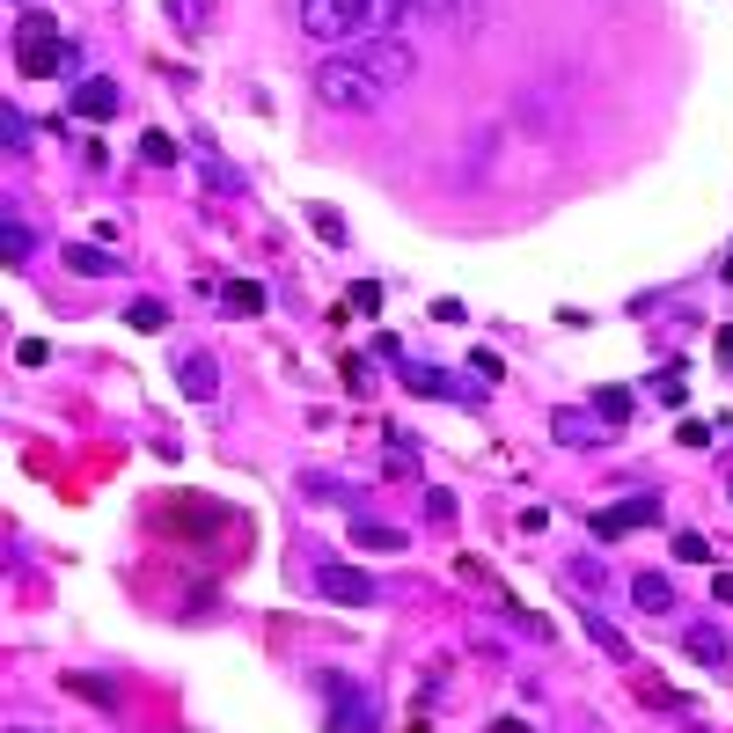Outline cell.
I'll return each instance as SVG.
<instances>
[{
  "label": "cell",
  "instance_id": "8fae6325",
  "mask_svg": "<svg viewBox=\"0 0 733 733\" xmlns=\"http://www.w3.org/2000/svg\"><path fill=\"white\" fill-rule=\"evenodd\" d=\"M609 433H616V426L602 411H572V404H565V411L550 418V440H558V447H602Z\"/></svg>",
  "mask_w": 733,
  "mask_h": 733
},
{
  "label": "cell",
  "instance_id": "4316f807",
  "mask_svg": "<svg viewBox=\"0 0 733 733\" xmlns=\"http://www.w3.org/2000/svg\"><path fill=\"white\" fill-rule=\"evenodd\" d=\"M411 15H418V23H447V30H463V0H411Z\"/></svg>",
  "mask_w": 733,
  "mask_h": 733
},
{
  "label": "cell",
  "instance_id": "6da1fadb",
  "mask_svg": "<svg viewBox=\"0 0 733 733\" xmlns=\"http://www.w3.org/2000/svg\"><path fill=\"white\" fill-rule=\"evenodd\" d=\"M309 89H316L323 110H352V118H366V110H382V103H389V89H382V81L366 73V59H360L352 45L323 51L316 73H309Z\"/></svg>",
  "mask_w": 733,
  "mask_h": 733
},
{
  "label": "cell",
  "instance_id": "7a4b0ae2",
  "mask_svg": "<svg viewBox=\"0 0 733 733\" xmlns=\"http://www.w3.org/2000/svg\"><path fill=\"white\" fill-rule=\"evenodd\" d=\"M15 73H67V81H81V51L51 30V15H23L15 23Z\"/></svg>",
  "mask_w": 733,
  "mask_h": 733
},
{
  "label": "cell",
  "instance_id": "74e56055",
  "mask_svg": "<svg viewBox=\"0 0 733 733\" xmlns=\"http://www.w3.org/2000/svg\"><path fill=\"white\" fill-rule=\"evenodd\" d=\"M675 440H683V447H711V426H705V418H683V426H675Z\"/></svg>",
  "mask_w": 733,
  "mask_h": 733
},
{
  "label": "cell",
  "instance_id": "ab89813d",
  "mask_svg": "<svg viewBox=\"0 0 733 733\" xmlns=\"http://www.w3.org/2000/svg\"><path fill=\"white\" fill-rule=\"evenodd\" d=\"M719 366H733V323L719 330Z\"/></svg>",
  "mask_w": 733,
  "mask_h": 733
},
{
  "label": "cell",
  "instance_id": "83f0119b",
  "mask_svg": "<svg viewBox=\"0 0 733 733\" xmlns=\"http://www.w3.org/2000/svg\"><path fill=\"white\" fill-rule=\"evenodd\" d=\"M125 323H132V330H170V309H162V301H132V309H125Z\"/></svg>",
  "mask_w": 733,
  "mask_h": 733
},
{
  "label": "cell",
  "instance_id": "836d02e7",
  "mask_svg": "<svg viewBox=\"0 0 733 733\" xmlns=\"http://www.w3.org/2000/svg\"><path fill=\"white\" fill-rule=\"evenodd\" d=\"M507 624H521L528 638H550V616H536V609H513V594H507Z\"/></svg>",
  "mask_w": 733,
  "mask_h": 733
},
{
  "label": "cell",
  "instance_id": "9c48e42d",
  "mask_svg": "<svg viewBox=\"0 0 733 733\" xmlns=\"http://www.w3.org/2000/svg\"><path fill=\"white\" fill-rule=\"evenodd\" d=\"M653 521H660V491H638V499H624V507L594 513V536L616 543V536H631V528H653Z\"/></svg>",
  "mask_w": 733,
  "mask_h": 733
},
{
  "label": "cell",
  "instance_id": "7c38bea8",
  "mask_svg": "<svg viewBox=\"0 0 733 733\" xmlns=\"http://www.w3.org/2000/svg\"><path fill=\"white\" fill-rule=\"evenodd\" d=\"M396 382H404L411 396H469V389H455V374H440L433 360H404L396 366ZM469 404H477V396H469Z\"/></svg>",
  "mask_w": 733,
  "mask_h": 733
},
{
  "label": "cell",
  "instance_id": "60d3db41",
  "mask_svg": "<svg viewBox=\"0 0 733 733\" xmlns=\"http://www.w3.org/2000/svg\"><path fill=\"white\" fill-rule=\"evenodd\" d=\"M491 733H528V726H521V719H491Z\"/></svg>",
  "mask_w": 733,
  "mask_h": 733
},
{
  "label": "cell",
  "instance_id": "4dcf8cb0",
  "mask_svg": "<svg viewBox=\"0 0 733 733\" xmlns=\"http://www.w3.org/2000/svg\"><path fill=\"white\" fill-rule=\"evenodd\" d=\"M675 558H683V565H711V536L683 528V536H675Z\"/></svg>",
  "mask_w": 733,
  "mask_h": 733
},
{
  "label": "cell",
  "instance_id": "2e32d148",
  "mask_svg": "<svg viewBox=\"0 0 733 733\" xmlns=\"http://www.w3.org/2000/svg\"><path fill=\"white\" fill-rule=\"evenodd\" d=\"M162 15H170V30L176 37H206V30H213V0H162Z\"/></svg>",
  "mask_w": 733,
  "mask_h": 733
},
{
  "label": "cell",
  "instance_id": "52a82bcc",
  "mask_svg": "<svg viewBox=\"0 0 733 733\" xmlns=\"http://www.w3.org/2000/svg\"><path fill=\"white\" fill-rule=\"evenodd\" d=\"M316 594L338 602V609H374V602H382V586L366 580V572H352V565H338V558L316 565Z\"/></svg>",
  "mask_w": 733,
  "mask_h": 733
},
{
  "label": "cell",
  "instance_id": "8d00e7d4",
  "mask_svg": "<svg viewBox=\"0 0 733 733\" xmlns=\"http://www.w3.org/2000/svg\"><path fill=\"white\" fill-rule=\"evenodd\" d=\"M653 396H660V404H683V374H675V366H660V374H653Z\"/></svg>",
  "mask_w": 733,
  "mask_h": 733
},
{
  "label": "cell",
  "instance_id": "b9f144b4",
  "mask_svg": "<svg viewBox=\"0 0 733 733\" xmlns=\"http://www.w3.org/2000/svg\"><path fill=\"white\" fill-rule=\"evenodd\" d=\"M726 499H733V485H726Z\"/></svg>",
  "mask_w": 733,
  "mask_h": 733
},
{
  "label": "cell",
  "instance_id": "d6986e66",
  "mask_svg": "<svg viewBox=\"0 0 733 733\" xmlns=\"http://www.w3.org/2000/svg\"><path fill=\"white\" fill-rule=\"evenodd\" d=\"M67 271H81V279H110V271H118V249H96V243H67Z\"/></svg>",
  "mask_w": 733,
  "mask_h": 733
},
{
  "label": "cell",
  "instance_id": "7402d4cb",
  "mask_svg": "<svg viewBox=\"0 0 733 733\" xmlns=\"http://www.w3.org/2000/svg\"><path fill=\"white\" fill-rule=\"evenodd\" d=\"M198 170H206V184H213L220 198H235V191H243V176L228 170V162H220V154H213V147H206V140H198Z\"/></svg>",
  "mask_w": 733,
  "mask_h": 733
},
{
  "label": "cell",
  "instance_id": "d4e9b609",
  "mask_svg": "<svg viewBox=\"0 0 733 733\" xmlns=\"http://www.w3.org/2000/svg\"><path fill=\"white\" fill-rule=\"evenodd\" d=\"M389 477H404V485L418 477V440H411V433H396V426H389Z\"/></svg>",
  "mask_w": 733,
  "mask_h": 733
},
{
  "label": "cell",
  "instance_id": "f35d334b",
  "mask_svg": "<svg viewBox=\"0 0 733 733\" xmlns=\"http://www.w3.org/2000/svg\"><path fill=\"white\" fill-rule=\"evenodd\" d=\"M711 602H726L733 609V572H711Z\"/></svg>",
  "mask_w": 733,
  "mask_h": 733
},
{
  "label": "cell",
  "instance_id": "ac0fdd59",
  "mask_svg": "<svg viewBox=\"0 0 733 733\" xmlns=\"http://www.w3.org/2000/svg\"><path fill=\"white\" fill-rule=\"evenodd\" d=\"M59 683H67L73 697H81V705H96V711H118V683H110V675H81V667H73V675H59Z\"/></svg>",
  "mask_w": 733,
  "mask_h": 733
},
{
  "label": "cell",
  "instance_id": "f546056e",
  "mask_svg": "<svg viewBox=\"0 0 733 733\" xmlns=\"http://www.w3.org/2000/svg\"><path fill=\"white\" fill-rule=\"evenodd\" d=\"M374 309H382V287H374V279H360V287L345 293V316H374Z\"/></svg>",
  "mask_w": 733,
  "mask_h": 733
},
{
  "label": "cell",
  "instance_id": "d590c367",
  "mask_svg": "<svg viewBox=\"0 0 733 733\" xmlns=\"http://www.w3.org/2000/svg\"><path fill=\"white\" fill-rule=\"evenodd\" d=\"M426 521H455V491L426 485Z\"/></svg>",
  "mask_w": 733,
  "mask_h": 733
},
{
  "label": "cell",
  "instance_id": "8992f818",
  "mask_svg": "<svg viewBox=\"0 0 733 733\" xmlns=\"http://www.w3.org/2000/svg\"><path fill=\"white\" fill-rule=\"evenodd\" d=\"M352 51H360V59H366V73H374V81H382L389 96H396V89H404V81H411V73H418V51L404 45V37H360V45H352Z\"/></svg>",
  "mask_w": 733,
  "mask_h": 733
},
{
  "label": "cell",
  "instance_id": "d6a6232c",
  "mask_svg": "<svg viewBox=\"0 0 733 733\" xmlns=\"http://www.w3.org/2000/svg\"><path fill=\"white\" fill-rule=\"evenodd\" d=\"M309 228H316L323 243H345V220H338V206H309Z\"/></svg>",
  "mask_w": 733,
  "mask_h": 733
},
{
  "label": "cell",
  "instance_id": "603a6c76",
  "mask_svg": "<svg viewBox=\"0 0 733 733\" xmlns=\"http://www.w3.org/2000/svg\"><path fill=\"white\" fill-rule=\"evenodd\" d=\"M0 140H8V154H30V147H37V125L8 103V110H0Z\"/></svg>",
  "mask_w": 733,
  "mask_h": 733
},
{
  "label": "cell",
  "instance_id": "484cf974",
  "mask_svg": "<svg viewBox=\"0 0 733 733\" xmlns=\"http://www.w3.org/2000/svg\"><path fill=\"white\" fill-rule=\"evenodd\" d=\"M301 491H309V499H323V507L338 499V507H352V513H360V491H352V485H338V477H301Z\"/></svg>",
  "mask_w": 733,
  "mask_h": 733
},
{
  "label": "cell",
  "instance_id": "5bb4252c",
  "mask_svg": "<svg viewBox=\"0 0 733 733\" xmlns=\"http://www.w3.org/2000/svg\"><path fill=\"white\" fill-rule=\"evenodd\" d=\"M352 543H360L366 558H404V528H382V521H366V513H352Z\"/></svg>",
  "mask_w": 733,
  "mask_h": 733
},
{
  "label": "cell",
  "instance_id": "1f68e13d",
  "mask_svg": "<svg viewBox=\"0 0 733 733\" xmlns=\"http://www.w3.org/2000/svg\"><path fill=\"white\" fill-rule=\"evenodd\" d=\"M140 162L170 170V162H176V140H170V132H147V140H140Z\"/></svg>",
  "mask_w": 733,
  "mask_h": 733
},
{
  "label": "cell",
  "instance_id": "7bdbcfd3",
  "mask_svg": "<svg viewBox=\"0 0 733 733\" xmlns=\"http://www.w3.org/2000/svg\"><path fill=\"white\" fill-rule=\"evenodd\" d=\"M15 733H23V726H15Z\"/></svg>",
  "mask_w": 733,
  "mask_h": 733
},
{
  "label": "cell",
  "instance_id": "30bf717a",
  "mask_svg": "<svg viewBox=\"0 0 733 733\" xmlns=\"http://www.w3.org/2000/svg\"><path fill=\"white\" fill-rule=\"evenodd\" d=\"M67 103H73V118H96V125H103V118H118L125 96H118V81H110V73H81Z\"/></svg>",
  "mask_w": 733,
  "mask_h": 733
},
{
  "label": "cell",
  "instance_id": "277c9868",
  "mask_svg": "<svg viewBox=\"0 0 733 733\" xmlns=\"http://www.w3.org/2000/svg\"><path fill=\"white\" fill-rule=\"evenodd\" d=\"M293 15L316 45H360L366 37V0H293Z\"/></svg>",
  "mask_w": 733,
  "mask_h": 733
},
{
  "label": "cell",
  "instance_id": "f1b7e54d",
  "mask_svg": "<svg viewBox=\"0 0 733 733\" xmlns=\"http://www.w3.org/2000/svg\"><path fill=\"white\" fill-rule=\"evenodd\" d=\"M30 249H37V235H30V220H23V213H8V265H23Z\"/></svg>",
  "mask_w": 733,
  "mask_h": 733
},
{
  "label": "cell",
  "instance_id": "9a60e30c",
  "mask_svg": "<svg viewBox=\"0 0 733 733\" xmlns=\"http://www.w3.org/2000/svg\"><path fill=\"white\" fill-rule=\"evenodd\" d=\"M580 624H586V638H594V645H602V653H609V660H624V667H631V638H624V631H616V624H609V616H602V609H594V602H580Z\"/></svg>",
  "mask_w": 733,
  "mask_h": 733
},
{
  "label": "cell",
  "instance_id": "e575fe53",
  "mask_svg": "<svg viewBox=\"0 0 733 733\" xmlns=\"http://www.w3.org/2000/svg\"><path fill=\"white\" fill-rule=\"evenodd\" d=\"M469 374H477V382H485V389H491V382H499L507 366H499V352H485V345H477V352H469Z\"/></svg>",
  "mask_w": 733,
  "mask_h": 733
},
{
  "label": "cell",
  "instance_id": "3957f363",
  "mask_svg": "<svg viewBox=\"0 0 733 733\" xmlns=\"http://www.w3.org/2000/svg\"><path fill=\"white\" fill-rule=\"evenodd\" d=\"M513 125H521V132H536V140L572 132V89H565L558 73L536 81V89H521V96H513Z\"/></svg>",
  "mask_w": 733,
  "mask_h": 733
},
{
  "label": "cell",
  "instance_id": "5b68a950",
  "mask_svg": "<svg viewBox=\"0 0 733 733\" xmlns=\"http://www.w3.org/2000/svg\"><path fill=\"white\" fill-rule=\"evenodd\" d=\"M316 689H323V705H330V733H382V705L352 675H316Z\"/></svg>",
  "mask_w": 733,
  "mask_h": 733
},
{
  "label": "cell",
  "instance_id": "ba28073f",
  "mask_svg": "<svg viewBox=\"0 0 733 733\" xmlns=\"http://www.w3.org/2000/svg\"><path fill=\"white\" fill-rule=\"evenodd\" d=\"M683 653L697 660V667H711V675H726L733 667V631L711 624V616H697V624H683Z\"/></svg>",
  "mask_w": 733,
  "mask_h": 733
},
{
  "label": "cell",
  "instance_id": "ffe728a7",
  "mask_svg": "<svg viewBox=\"0 0 733 733\" xmlns=\"http://www.w3.org/2000/svg\"><path fill=\"white\" fill-rule=\"evenodd\" d=\"M499 140H507L499 125H477V140H469V154H463V184H477V176L491 170V154H499Z\"/></svg>",
  "mask_w": 733,
  "mask_h": 733
},
{
  "label": "cell",
  "instance_id": "44dd1931",
  "mask_svg": "<svg viewBox=\"0 0 733 733\" xmlns=\"http://www.w3.org/2000/svg\"><path fill=\"white\" fill-rule=\"evenodd\" d=\"M220 301H228V316H265V287L257 279H228Z\"/></svg>",
  "mask_w": 733,
  "mask_h": 733
},
{
  "label": "cell",
  "instance_id": "cb8c5ba5",
  "mask_svg": "<svg viewBox=\"0 0 733 733\" xmlns=\"http://www.w3.org/2000/svg\"><path fill=\"white\" fill-rule=\"evenodd\" d=\"M594 411L609 418V426H624V418H631V411H638V396H631V389H624V382H609V389H594Z\"/></svg>",
  "mask_w": 733,
  "mask_h": 733
},
{
  "label": "cell",
  "instance_id": "4fadbf2b",
  "mask_svg": "<svg viewBox=\"0 0 733 733\" xmlns=\"http://www.w3.org/2000/svg\"><path fill=\"white\" fill-rule=\"evenodd\" d=\"M176 389L191 396V404H213V396H220L213 360H206V352H184V360H176Z\"/></svg>",
  "mask_w": 733,
  "mask_h": 733
},
{
  "label": "cell",
  "instance_id": "e0dca14e",
  "mask_svg": "<svg viewBox=\"0 0 733 733\" xmlns=\"http://www.w3.org/2000/svg\"><path fill=\"white\" fill-rule=\"evenodd\" d=\"M631 602L645 616H667L675 609V586H667V572H631Z\"/></svg>",
  "mask_w": 733,
  "mask_h": 733
}]
</instances>
